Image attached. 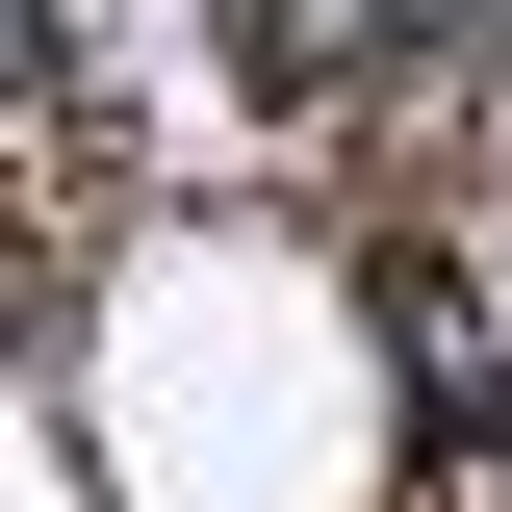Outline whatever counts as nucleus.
Masks as SVG:
<instances>
[{"label": "nucleus", "mask_w": 512, "mask_h": 512, "mask_svg": "<svg viewBox=\"0 0 512 512\" xmlns=\"http://www.w3.org/2000/svg\"><path fill=\"white\" fill-rule=\"evenodd\" d=\"M410 26H436V52H512V0H410Z\"/></svg>", "instance_id": "f257e3e1"}]
</instances>
